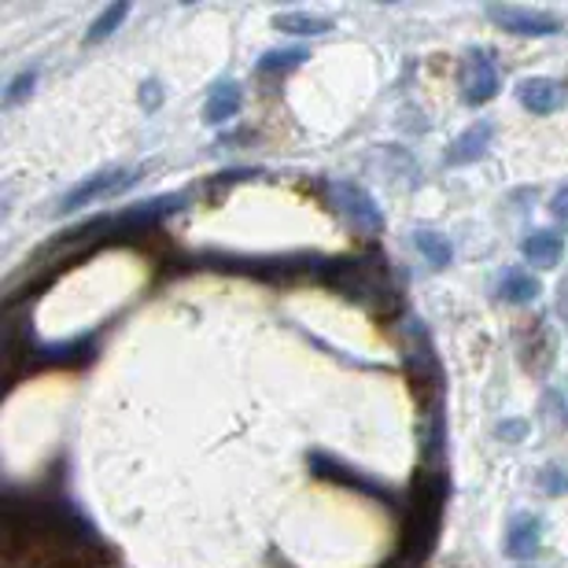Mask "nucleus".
<instances>
[{"label": "nucleus", "instance_id": "1", "mask_svg": "<svg viewBox=\"0 0 568 568\" xmlns=\"http://www.w3.org/2000/svg\"><path fill=\"white\" fill-rule=\"evenodd\" d=\"M141 166H108V171L86 177L70 188L67 196L59 199V215H70V210H81V207H92L100 199H111V196H122L125 188H133L141 182Z\"/></svg>", "mask_w": 568, "mask_h": 568}, {"label": "nucleus", "instance_id": "2", "mask_svg": "<svg viewBox=\"0 0 568 568\" xmlns=\"http://www.w3.org/2000/svg\"><path fill=\"white\" fill-rule=\"evenodd\" d=\"M488 19L517 37H554L565 30V19L543 8H521V4H488Z\"/></svg>", "mask_w": 568, "mask_h": 568}, {"label": "nucleus", "instance_id": "3", "mask_svg": "<svg viewBox=\"0 0 568 568\" xmlns=\"http://www.w3.org/2000/svg\"><path fill=\"white\" fill-rule=\"evenodd\" d=\"M329 196H332V204L340 207L354 226L365 229V233H381V229H384L381 207H376V199L365 193L362 185H354V182H332L329 185Z\"/></svg>", "mask_w": 568, "mask_h": 568}, {"label": "nucleus", "instance_id": "4", "mask_svg": "<svg viewBox=\"0 0 568 568\" xmlns=\"http://www.w3.org/2000/svg\"><path fill=\"white\" fill-rule=\"evenodd\" d=\"M502 89V78H499V67H494L491 52L488 48H477L466 63V103L469 108H483V103H491L499 97Z\"/></svg>", "mask_w": 568, "mask_h": 568}, {"label": "nucleus", "instance_id": "5", "mask_svg": "<svg viewBox=\"0 0 568 568\" xmlns=\"http://www.w3.org/2000/svg\"><path fill=\"white\" fill-rule=\"evenodd\" d=\"M517 100L532 114H554L565 103V86L554 78H524L517 86Z\"/></svg>", "mask_w": 568, "mask_h": 568}, {"label": "nucleus", "instance_id": "6", "mask_svg": "<svg viewBox=\"0 0 568 568\" xmlns=\"http://www.w3.org/2000/svg\"><path fill=\"white\" fill-rule=\"evenodd\" d=\"M521 255L539 270H554L565 255V237L554 233V229H535L521 240Z\"/></svg>", "mask_w": 568, "mask_h": 568}, {"label": "nucleus", "instance_id": "7", "mask_svg": "<svg viewBox=\"0 0 568 568\" xmlns=\"http://www.w3.org/2000/svg\"><path fill=\"white\" fill-rule=\"evenodd\" d=\"M539 543H543V521L535 517V513L513 517L510 532H506V554L513 561H528V557L539 550Z\"/></svg>", "mask_w": 568, "mask_h": 568}, {"label": "nucleus", "instance_id": "8", "mask_svg": "<svg viewBox=\"0 0 568 568\" xmlns=\"http://www.w3.org/2000/svg\"><path fill=\"white\" fill-rule=\"evenodd\" d=\"M491 136H494V122H488V119L472 122L469 130L461 133L455 144H450L447 163H450V166H466V163H472V160H480V155L491 149Z\"/></svg>", "mask_w": 568, "mask_h": 568}, {"label": "nucleus", "instance_id": "9", "mask_svg": "<svg viewBox=\"0 0 568 568\" xmlns=\"http://www.w3.org/2000/svg\"><path fill=\"white\" fill-rule=\"evenodd\" d=\"M240 103H244V92H240L237 81H218V86L210 89V97H207L204 119L210 125H222V122H229L240 111Z\"/></svg>", "mask_w": 568, "mask_h": 568}, {"label": "nucleus", "instance_id": "10", "mask_svg": "<svg viewBox=\"0 0 568 568\" xmlns=\"http://www.w3.org/2000/svg\"><path fill=\"white\" fill-rule=\"evenodd\" d=\"M273 30L296 34V37H314V34H329L332 19L314 15V12H281V15H273Z\"/></svg>", "mask_w": 568, "mask_h": 568}, {"label": "nucleus", "instance_id": "11", "mask_svg": "<svg viewBox=\"0 0 568 568\" xmlns=\"http://www.w3.org/2000/svg\"><path fill=\"white\" fill-rule=\"evenodd\" d=\"M539 292H543V284L535 281L528 270H517V266L502 273V281H499V296L506 303H535Z\"/></svg>", "mask_w": 568, "mask_h": 568}, {"label": "nucleus", "instance_id": "12", "mask_svg": "<svg viewBox=\"0 0 568 568\" xmlns=\"http://www.w3.org/2000/svg\"><path fill=\"white\" fill-rule=\"evenodd\" d=\"M414 244H417L420 255L428 259V266L444 270V266H450V262H455V248H450V240L444 233H433V229H417Z\"/></svg>", "mask_w": 568, "mask_h": 568}, {"label": "nucleus", "instance_id": "13", "mask_svg": "<svg viewBox=\"0 0 568 568\" xmlns=\"http://www.w3.org/2000/svg\"><path fill=\"white\" fill-rule=\"evenodd\" d=\"M125 15H130V4H125V0H119V4H108L97 19H92V26L86 34V45H100V41H108L114 30L122 26Z\"/></svg>", "mask_w": 568, "mask_h": 568}, {"label": "nucleus", "instance_id": "14", "mask_svg": "<svg viewBox=\"0 0 568 568\" xmlns=\"http://www.w3.org/2000/svg\"><path fill=\"white\" fill-rule=\"evenodd\" d=\"M310 52L307 48H277V52H266L259 59V75H277V70H296L299 63H307Z\"/></svg>", "mask_w": 568, "mask_h": 568}, {"label": "nucleus", "instance_id": "15", "mask_svg": "<svg viewBox=\"0 0 568 568\" xmlns=\"http://www.w3.org/2000/svg\"><path fill=\"white\" fill-rule=\"evenodd\" d=\"M34 81H37V70L30 67L23 70V75H15L12 81H8V92H4V108H15L19 100L30 97V89H34Z\"/></svg>", "mask_w": 568, "mask_h": 568}, {"label": "nucleus", "instance_id": "16", "mask_svg": "<svg viewBox=\"0 0 568 568\" xmlns=\"http://www.w3.org/2000/svg\"><path fill=\"white\" fill-rule=\"evenodd\" d=\"M539 480H543V491H546V494H568V477H565L561 469H554V466L543 469Z\"/></svg>", "mask_w": 568, "mask_h": 568}, {"label": "nucleus", "instance_id": "17", "mask_svg": "<svg viewBox=\"0 0 568 568\" xmlns=\"http://www.w3.org/2000/svg\"><path fill=\"white\" fill-rule=\"evenodd\" d=\"M160 100H163V89H160V81H144V89H141V103L149 111L160 108Z\"/></svg>", "mask_w": 568, "mask_h": 568}, {"label": "nucleus", "instance_id": "18", "mask_svg": "<svg viewBox=\"0 0 568 568\" xmlns=\"http://www.w3.org/2000/svg\"><path fill=\"white\" fill-rule=\"evenodd\" d=\"M499 436L510 439V444H517V439L528 436V425H524V420H506V425H499Z\"/></svg>", "mask_w": 568, "mask_h": 568}, {"label": "nucleus", "instance_id": "19", "mask_svg": "<svg viewBox=\"0 0 568 568\" xmlns=\"http://www.w3.org/2000/svg\"><path fill=\"white\" fill-rule=\"evenodd\" d=\"M550 210H554V218H561V222H568V185H561V188L554 193Z\"/></svg>", "mask_w": 568, "mask_h": 568}]
</instances>
